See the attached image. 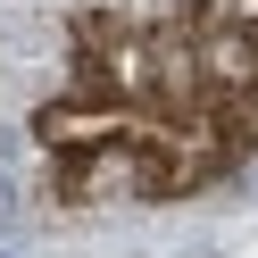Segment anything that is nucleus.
I'll list each match as a JSON object with an SVG mask.
<instances>
[{"label":"nucleus","instance_id":"nucleus-1","mask_svg":"<svg viewBox=\"0 0 258 258\" xmlns=\"http://www.w3.org/2000/svg\"><path fill=\"white\" fill-rule=\"evenodd\" d=\"M183 17H191V58H200L208 100H258V34L217 17L208 0H183Z\"/></svg>","mask_w":258,"mask_h":258},{"label":"nucleus","instance_id":"nucleus-2","mask_svg":"<svg viewBox=\"0 0 258 258\" xmlns=\"http://www.w3.org/2000/svg\"><path fill=\"white\" fill-rule=\"evenodd\" d=\"M17 217H25V183H17V175H0V233H9Z\"/></svg>","mask_w":258,"mask_h":258}]
</instances>
